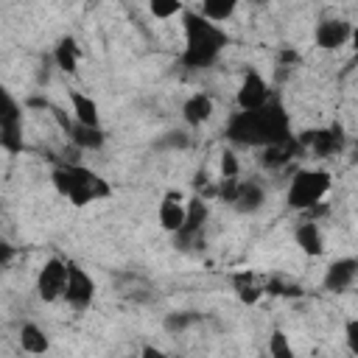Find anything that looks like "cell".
<instances>
[{
  "instance_id": "cell-1",
  "label": "cell",
  "mask_w": 358,
  "mask_h": 358,
  "mask_svg": "<svg viewBox=\"0 0 358 358\" xmlns=\"http://www.w3.org/2000/svg\"><path fill=\"white\" fill-rule=\"evenodd\" d=\"M333 187V179L327 171L322 168H308V171H299L294 179H291V187H288V204L296 207V210H310L316 207Z\"/></svg>"
},
{
  "instance_id": "cell-2",
  "label": "cell",
  "mask_w": 358,
  "mask_h": 358,
  "mask_svg": "<svg viewBox=\"0 0 358 358\" xmlns=\"http://www.w3.org/2000/svg\"><path fill=\"white\" fill-rule=\"evenodd\" d=\"M53 182H56V187H59L62 196H70L73 199V204H87L95 196H103L106 193V187L101 185V179L95 173H90L84 168H73V165L56 171L53 173Z\"/></svg>"
},
{
  "instance_id": "cell-3",
  "label": "cell",
  "mask_w": 358,
  "mask_h": 358,
  "mask_svg": "<svg viewBox=\"0 0 358 358\" xmlns=\"http://www.w3.org/2000/svg\"><path fill=\"white\" fill-rule=\"evenodd\" d=\"M187 56L193 59V62H199V64H204V62H210L215 53H218V48H221V34H218V28L215 25H210V22H204L199 14L196 17H187Z\"/></svg>"
},
{
  "instance_id": "cell-4",
  "label": "cell",
  "mask_w": 358,
  "mask_h": 358,
  "mask_svg": "<svg viewBox=\"0 0 358 358\" xmlns=\"http://www.w3.org/2000/svg\"><path fill=\"white\" fill-rule=\"evenodd\" d=\"M64 285H67V263L59 260V257L45 260V266L39 268V277H36V291H39V296H42L45 302H56V299H62Z\"/></svg>"
},
{
  "instance_id": "cell-5",
  "label": "cell",
  "mask_w": 358,
  "mask_h": 358,
  "mask_svg": "<svg viewBox=\"0 0 358 358\" xmlns=\"http://www.w3.org/2000/svg\"><path fill=\"white\" fill-rule=\"evenodd\" d=\"M268 84L257 70H249L238 87V106L241 112H257L268 103Z\"/></svg>"
},
{
  "instance_id": "cell-6",
  "label": "cell",
  "mask_w": 358,
  "mask_h": 358,
  "mask_svg": "<svg viewBox=\"0 0 358 358\" xmlns=\"http://www.w3.org/2000/svg\"><path fill=\"white\" fill-rule=\"evenodd\" d=\"M95 294V282L87 271L76 268V266H67V285H64V299L73 305V308H87L90 299Z\"/></svg>"
},
{
  "instance_id": "cell-7",
  "label": "cell",
  "mask_w": 358,
  "mask_h": 358,
  "mask_svg": "<svg viewBox=\"0 0 358 358\" xmlns=\"http://www.w3.org/2000/svg\"><path fill=\"white\" fill-rule=\"evenodd\" d=\"M355 274H358V260L355 257H341V260H336V263L327 266V271H324V288L341 294V291L352 288Z\"/></svg>"
},
{
  "instance_id": "cell-8",
  "label": "cell",
  "mask_w": 358,
  "mask_h": 358,
  "mask_svg": "<svg viewBox=\"0 0 358 358\" xmlns=\"http://www.w3.org/2000/svg\"><path fill=\"white\" fill-rule=\"evenodd\" d=\"M185 215H187V201L182 193H168L165 201L159 204V227L168 232H179L185 227Z\"/></svg>"
},
{
  "instance_id": "cell-9",
  "label": "cell",
  "mask_w": 358,
  "mask_h": 358,
  "mask_svg": "<svg viewBox=\"0 0 358 358\" xmlns=\"http://www.w3.org/2000/svg\"><path fill=\"white\" fill-rule=\"evenodd\" d=\"M213 112H215V103H213V98H210L207 92H193V95L182 103V117H185L187 126H201V123H207V120L213 117Z\"/></svg>"
},
{
  "instance_id": "cell-10",
  "label": "cell",
  "mask_w": 358,
  "mask_h": 358,
  "mask_svg": "<svg viewBox=\"0 0 358 358\" xmlns=\"http://www.w3.org/2000/svg\"><path fill=\"white\" fill-rule=\"evenodd\" d=\"M352 36V25L344 20H324L316 28V42L322 48H341Z\"/></svg>"
},
{
  "instance_id": "cell-11",
  "label": "cell",
  "mask_w": 358,
  "mask_h": 358,
  "mask_svg": "<svg viewBox=\"0 0 358 358\" xmlns=\"http://www.w3.org/2000/svg\"><path fill=\"white\" fill-rule=\"evenodd\" d=\"M70 103H73V115H76V123L78 126H90V129H101V115H98V103L78 92V90H70Z\"/></svg>"
},
{
  "instance_id": "cell-12",
  "label": "cell",
  "mask_w": 358,
  "mask_h": 358,
  "mask_svg": "<svg viewBox=\"0 0 358 358\" xmlns=\"http://www.w3.org/2000/svg\"><path fill=\"white\" fill-rule=\"evenodd\" d=\"M232 201H235V207H238L241 213H255V210L263 207L266 193H263V187L255 185V182H238V185H235V193H232Z\"/></svg>"
},
{
  "instance_id": "cell-13",
  "label": "cell",
  "mask_w": 358,
  "mask_h": 358,
  "mask_svg": "<svg viewBox=\"0 0 358 358\" xmlns=\"http://www.w3.org/2000/svg\"><path fill=\"white\" fill-rule=\"evenodd\" d=\"M294 238H296V246H299L305 255H310V257H319V255L324 252V235H322V229H319L316 221L299 224Z\"/></svg>"
},
{
  "instance_id": "cell-14",
  "label": "cell",
  "mask_w": 358,
  "mask_h": 358,
  "mask_svg": "<svg viewBox=\"0 0 358 358\" xmlns=\"http://www.w3.org/2000/svg\"><path fill=\"white\" fill-rule=\"evenodd\" d=\"M238 11V3L235 0H204L199 6V17L210 25H218V22H227L232 14Z\"/></svg>"
},
{
  "instance_id": "cell-15",
  "label": "cell",
  "mask_w": 358,
  "mask_h": 358,
  "mask_svg": "<svg viewBox=\"0 0 358 358\" xmlns=\"http://www.w3.org/2000/svg\"><path fill=\"white\" fill-rule=\"evenodd\" d=\"M20 347L25 352H31V355H45L48 347H50V341H48V336H45L42 327H36L34 322H28V324L20 327Z\"/></svg>"
},
{
  "instance_id": "cell-16",
  "label": "cell",
  "mask_w": 358,
  "mask_h": 358,
  "mask_svg": "<svg viewBox=\"0 0 358 358\" xmlns=\"http://www.w3.org/2000/svg\"><path fill=\"white\" fill-rule=\"evenodd\" d=\"M53 59H56V64H59L64 73H76V67H78V59H81V50H78V45H76V39L64 36V39L56 45V53H53Z\"/></svg>"
},
{
  "instance_id": "cell-17",
  "label": "cell",
  "mask_w": 358,
  "mask_h": 358,
  "mask_svg": "<svg viewBox=\"0 0 358 358\" xmlns=\"http://www.w3.org/2000/svg\"><path fill=\"white\" fill-rule=\"evenodd\" d=\"M70 140H73L78 148H101V145H103V131L76 123V126L70 129Z\"/></svg>"
},
{
  "instance_id": "cell-18",
  "label": "cell",
  "mask_w": 358,
  "mask_h": 358,
  "mask_svg": "<svg viewBox=\"0 0 358 358\" xmlns=\"http://www.w3.org/2000/svg\"><path fill=\"white\" fill-rule=\"evenodd\" d=\"M266 358H296V352L291 347V338L282 330H274L268 336V355Z\"/></svg>"
},
{
  "instance_id": "cell-19",
  "label": "cell",
  "mask_w": 358,
  "mask_h": 358,
  "mask_svg": "<svg viewBox=\"0 0 358 358\" xmlns=\"http://www.w3.org/2000/svg\"><path fill=\"white\" fill-rule=\"evenodd\" d=\"M148 11H151L154 20H171V17H179L185 11V6L176 3V0H151Z\"/></svg>"
},
{
  "instance_id": "cell-20",
  "label": "cell",
  "mask_w": 358,
  "mask_h": 358,
  "mask_svg": "<svg viewBox=\"0 0 358 358\" xmlns=\"http://www.w3.org/2000/svg\"><path fill=\"white\" fill-rule=\"evenodd\" d=\"M193 322H199L196 313H190V310H173V313L165 316V330H168V333H182V330H187Z\"/></svg>"
},
{
  "instance_id": "cell-21",
  "label": "cell",
  "mask_w": 358,
  "mask_h": 358,
  "mask_svg": "<svg viewBox=\"0 0 358 358\" xmlns=\"http://www.w3.org/2000/svg\"><path fill=\"white\" fill-rule=\"evenodd\" d=\"M235 291H238V299H241V302H246V305H255V302L263 296V291L252 282V277H249V274H241V277H238Z\"/></svg>"
},
{
  "instance_id": "cell-22",
  "label": "cell",
  "mask_w": 358,
  "mask_h": 358,
  "mask_svg": "<svg viewBox=\"0 0 358 358\" xmlns=\"http://www.w3.org/2000/svg\"><path fill=\"white\" fill-rule=\"evenodd\" d=\"M238 171H241L238 157H235L232 151H224V154H221V179H224V182H227V179H238Z\"/></svg>"
},
{
  "instance_id": "cell-23",
  "label": "cell",
  "mask_w": 358,
  "mask_h": 358,
  "mask_svg": "<svg viewBox=\"0 0 358 358\" xmlns=\"http://www.w3.org/2000/svg\"><path fill=\"white\" fill-rule=\"evenodd\" d=\"M137 358H168L159 347H154V344H143V350H140V355Z\"/></svg>"
},
{
  "instance_id": "cell-24",
  "label": "cell",
  "mask_w": 358,
  "mask_h": 358,
  "mask_svg": "<svg viewBox=\"0 0 358 358\" xmlns=\"http://www.w3.org/2000/svg\"><path fill=\"white\" fill-rule=\"evenodd\" d=\"M347 344H350V352H355V319H350L347 324Z\"/></svg>"
},
{
  "instance_id": "cell-25",
  "label": "cell",
  "mask_w": 358,
  "mask_h": 358,
  "mask_svg": "<svg viewBox=\"0 0 358 358\" xmlns=\"http://www.w3.org/2000/svg\"><path fill=\"white\" fill-rule=\"evenodd\" d=\"M6 109H11V103H8V98H6V92L0 90V117H3V112Z\"/></svg>"
},
{
  "instance_id": "cell-26",
  "label": "cell",
  "mask_w": 358,
  "mask_h": 358,
  "mask_svg": "<svg viewBox=\"0 0 358 358\" xmlns=\"http://www.w3.org/2000/svg\"><path fill=\"white\" fill-rule=\"evenodd\" d=\"M129 358H134V355H129Z\"/></svg>"
}]
</instances>
